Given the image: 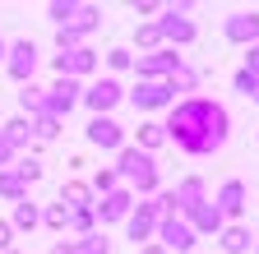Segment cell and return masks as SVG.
<instances>
[{
    "instance_id": "obj_16",
    "label": "cell",
    "mask_w": 259,
    "mask_h": 254,
    "mask_svg": "<svg viewBox=\"0 0 259 254\" xmlns=\"http://www.w3.org/2000/svg\"><path fill=\"white\" fill-rule=\"evenodd\" d=\"M185 227H190L194 236H218L227 222H222V213L213 208V199H204L199 208H190V213H185Z\"/></svg>"
},
{
    "instance_id": "obj_36",
    "label": "cell",
    "mask_w": 259,
    "mask_h": 254,
    "mask_svg": "<svg viewBox=\"0 0 259 254\" xmlns=\"http://www.w3.org/2000/svg\"><path fill=\"white\" fill-rule=\"evenodd\" d=\"M14 171H19L23 185H37V180H42V162H37V157H23V162H14Z\"/></svg>"
},
{
    "instance_id": "obj_2",
    "label": "cell",
    "mask_w": 259,
    "mask_h": 254,
    "mask_svg": "<svg viewBox=\"0 0 259 254\" xmlns=\"http://www.w3.org/2000/svg\"><path fill=\"white\" fill-rule=\"evenodd\" d=\"M116 180H130V194H144V199H153L157 189H162L157 162H153L148 153H139L135 143H125V148L116 153Z\"/></svg>"
},
{
    "instance_id": "obj_44",
    "label": "cell",
    "mask_w": 259,
    "mask_h": 254,
    "mask_svg": "<svg viewBox=\"0 0 259 254\" xmlns=\"http://www.w3.org/2000/svg\"><path fill=\"white\" fill-rule=\"evenodd\" d=\"M5 46H10V42H5V37H0V65H5Z\"/></svg>"
},
{
    "instance_id": "obj_46",
    "label": "cell",
    "mask_w": 259,
    "mask_h": 254,
    "mask_svg": "<svg viewBox=\"0 0 259 254\" xmlns=\"http://www.w3.org/2000/svg\"><path fill=\"white\" fill-rule=\"evenodd\" d=\"M254 254H259V236H254Z\"/></svg>"
},
{
    "instance_id": "obj_17",
    "label": "cell",
    "mask_w": 259,
    "mask_h": 254,
    "mask_svg": "<svg viewBox=\"0 0 259 254\" xmlns=\"http://www.w3.org/2000/svg\"><path fill=\"white\" fill-rule=\"evenodd\" d=\"M171 199H176V217H185L190 208H199V204L208 199V185H204L199 176H185V180L171 189Z\"/></svg>"
},
{
    "instance_id": "obj_38",
    "label": "cell",
    "mask_w": 259,
    "mask_h": 254,
    "mask_svg": "<svg viewBox=\"0 0 259 254\" xmlns=\"http://www.w3.org/2000/svg\"><path fill=\"white\" fill-rule=\"evenodd\" d=\"M5 249H14V227L0 217V254H5Z\"/></svg>"
},
{
    "instance_id": "obj_25",
    "label": "cell",
    "mask_w": 259,
    "mask_h": 254,
    "mask_svg": "<svg viewBox=\"0 0 259 254\" xmlns=\"http://www.w3.org/2000/svg\"><path fill=\"white\" fill-rule=\"evenodd\" d=\"M0 199H10V204L28 199V185L19 180V171H14V167H5V171H0Z\"/></svg>"
},
{
    "instance_id": "obj_8",
    "label": "cell",
    "mask_w": 259,
    "mask_h": 254,
    "mask_svg": "<svg viewBox=\"0 0 259 254\" xmlns=\"http://www.w3.org/2000/svg\"><path fill=\"white\" fill-rule=\"evenodd\" d=\"M51 70L60 74V79H88V74H97V51L93 46H79V51H60L56 60H51Z\"/></svg>"
},
{
    "instance_id": "obj_34",
    "label": "cell",
    "mask_w": 259,
    "mask_h": 254,
    "mask_svg": "<svg viewBox=\"0 0 259 254\" xmlns=\"http://www.w3.org/2000/svg\"><path fill=\"white\" fill-rule=\"evenodd\" d=\"M56 134H60V120H56V116H37V120H32V139L47 143V139H56Z\"/></svg>"
},
{
    "instance_id": "obj_31",
    "label": "cell",
    "mask_w": 259,
    "mask_h": 254,
    "mask_svg": "<svg viewBox=\"0 0 259 254\" xmlns=\"http://www.w3.org/2000/svg\"><path fill=\"white\" fill-rule=\"evenodd\" d=\"M107 70H111V79H116L120 70H135V51H125V46H111V51H107Z\"/></svg>"
},
{
    "instance_id": "obj_47",
    "label": "cell",
    "mask_w": 259,
    "mask_h": 254,
    "mask_svg": "<svg viewBox=\"0 0 259 254\" xmlns=\"http://www.w3.org/2000/svg\"><path fill=\"white\" fill-rule=\"evenodd\" d=\"M5 254H23V249H5Z\"/></svg>"
},
{
    "instance_id": "obj_27",
    "label": "cell",
    "mask_w": 259,
    "mask_h": 254,
    "mask_svg": "<svg viewBox=\"0 0 259 254\" xmlns=\"http://www.w3.org/2000/svg\"><path fill=\"white\" fill-rule=\"evenodd\" d=\"M74 10H79V0H51V5H47V14L56 19V28H70L74 23Z\"/></svg>"
},
{
    "instance_id": "obj_24",
    "label": "cell",
    "mask_w": 259,
    "mask_h": 254,
    "mask_svg": "<svg viewBox=\"0 0 259 254\" xmlns=\"http://www.w3.org/2000/svg\"><path fill=\"white\" fill-rule=\"evenodd\" d=\"M0 134H5V139H10V148L19 153V148H28V139H32V120H28V116H14Z\"/></svg>"
},
{
    "instance_id": "obj_23",
    "label": "cell",
    "mask_w": 259,
    "mask_h": 254,
    "mask_svg": "<svg viewBox=\"0 0 259 254\" xmlns=\"http://www.w3.org/2000/svg\"><path fill=\"white\" fill-rule=\"evenodd\" d=\"M167 92H171V97H176V92H185V97H199V70L181 65V70L167 79Z\"/></svg>"
},
{
    "instance_id": "obj_10",
    "label": "cell",
    "mask_w": 259,
    "mask_h": 254,
    "mask_svg": "<svg viewBox=\"0 0 259 254\" xmlns=\"http://www.w3.org/2000/svg\"><path fill=\"white\" fill-rule=\"evenodd\" d=\"M157 208H153V199H144V204H135L130 208V217H125V236L135 240V245H148L153 240V231H157Z\"/></svg>"
},
{
    "instance_id": "obj_13",
    "label": "cell",
    "mask_w": 259,
    "mask_h": 254,
    "mask_svg": "<svg viewBox=\"0 0 259 254\" xmlns=\"http://www.w3.org/2000/svg\"><path fill=\"white\" fill-rule=\"evenodd\" d=\"M88 143L102 153H120L125 148V125H116L111 116H93L88 120Z\"/></svg>"
},
{
    "instance_id": "obj_4",
    "label": "cell",
    "mask_w": 259,
    "mask_h": 254,
    "mask_svg": "<svg viewBox=\"0 0 259 254\" xmlns=\"http://www.w3.org/2000/svg\"><path fill=\"white\" fill-rule=\"evenodd\" d=\"M181 65H185V56L171 51V46H157V51H148V56H135V74H139V83H167Z\"/></svg>"
},
{
    "instance_id": "obj_42",
    "label": "cell",
    "mask_w": 259,
    "mask_h": 254,
    "mask_svg": "<svg viewBox=\"0 0 259 254\" xmlns=\"http://www.w3.org/2000/svg\"><path fill=\"white\" fill-rule=\"evenodd\" d=\"M139 254H167V249H162L157 240H148V245H139Z\"/></svg>"
},
{
    "instance_id": "obj_5",
    "label": "cell",
    "mask_w": 259,
    "mask_h": 254,
    "mask_svg": "<svg viewBox=\"0 0 259 254\" xmlns=\"http://www.w3.org/2000/svg\"><path fill=\"white\" fill-rule=\"evenodd\" d=\"M93 116H111L120 102H125V88H120V79H111V74H102V79H93L88 83V92L79 97Z\"/></svg>"
},
{
    "instance_id": "obj_32",
    "label": "cell",
    "mask_w": 259,
    "mask_h": 254,
    "mask_svg": "<svg viewBox=\"0 0 259 254\" xmlns=\"http://www.w3.org/2000/svg\"><path fill=\"white\" fill-rule=\"evenodd\" d=\"M65 231H74V236H93V231H97L93 208H79V213H70V227H65Z\"/></svg>"
},
{
    "instance_id": "obj_3",
    "label": "cell",
    "mask_w": 259,
    "mask_h": 254,
    "mask_svg": "<svg viewBox=\"0 0 259 254\" xmlns=\"http://www.w3.org/2000/svg\"><path fill=\"white\" fill-rule=\"evenodd\" d=\"M157 33H162V46H171V51L190 46L194 37H199V28H194V19H190V5H167L162 19H157Z\"/></svg>"
},
{
    "instance_id": "obj_9",
    "label": "cell",
    "mask_w": 259,
    "mask_h": 254,
    "mask_svg": "<svg viewBox=\"0 0 259 254\" xmlns=\"http://www.w3.org/2000/svg\"><path fill=\"white\" fill-rule=\"evenodd\" d=\"M245 199H250V194H245V180L232 176V180H222V185H218L213 208L222 213V222H241V217H245Z\"/></svg>"
},
{
    "instance_id": "obj_18",
    "label": "cell",
    "mask_w": 259,
    "mask_h": 254,
    "mask_svg": "<svg viewBox=\"0 0 259 254\" xmlns=\"http://www.w3.org/2000/svg\"><path fill=\"white\" fill-rule=\"evenodd\" d=\"M218 245H222V254H250L254 249V231L245 227V222H227V227L218 231Z\"/></svg>"
},
{
    "instance_id": "obj_35",
    "label": "cell",
    "mask_w": 259,
    "mask_h": 254,
    "mask_svg": "<svg viewBox=\"0 0 259 254\" xmlns=\"http://www.w3.org/2000/svg\"><path fill=\"white\" fill-rule=\"evenodd\" d=\"M88 189H93V199H102V194H111V189H120V180H116V171H97Z\"/></svg>"
},
{
    "instance_id": "obj_30",
    "label": "cell",
    "mask_w": 259,
    "mask_h": 254,
    "mask_svg": "<svg viewBox=\"0 0 259 254\" xmlns=\"http://www.w3.org/2000/svg\"><path fill=\"white\" fill-rule=\"evenodd\" d=\"M83 37H88V33H83V28H74V23H70V28H56V46H60V51H79Z\"/></svg>"
},
{
    "instance_id": "obj_45",
    "label": "cell",
    "mask_w": 259,
    "mask_h": 254,
    "mask_svg": "<svg viewBox=\"0 0 259 254\" xmlns=\"http://www.w3.org/2000/svg\"><path fill=\"white\" fill-rule=\"evenodd\" d=\"M250 102H259V88H254V97H250Z\"/></svg>"
},
{
    "instance_id": "obj_15",
    "label": "cell",
    "mask_w": 259,
    "mask_h": 254,
    "mask_svg": "<svg viewBox=\"0 0 259 254\" xmlns=\"http://www.w3.org/2000/svg\"><path fill=\"white\" fill-rule=\"evenodd\" d=\"M130 102H135V111H167L176 97L167 92V83H135V92H125Z\"/></svg>"
},
{
    "instance_id": "obj_14",
    "label": "cell",
    "mask_w": 259,
    "mask_h": 254,
    "mask_svg": "<svg viewBox=\"0 0 259 254\" xmlns=\"http://www.w3.org/2000/svg\"><path fill=\"white\" fill-rule=\"evenodd\" d=\"M79 97H83V88L74 79H56V88H47V116L65 120V116L79 107Z\"/></svg>"
},
{
    "instance_id": "obj_40",
    "label": "cell",
    "mask_w": 259,
    "mask_h": 254,
    "mask_svg": "<svg viewBox=\"0 0 259 254\" xmlns=\"http://www.w3.org/2000/svg\"><path fill=\"white\" fill-rule=\"evenodd\" d=\"M245 70H250V74H259V42H254V46H245Z\"/></svg>"
},
{
    "instance_id": "obj_29",
    "label": "cell",
    "mask_w": 259,
    "mask_h": 254,
    "mask_svg": "<svg viewBox=\"0 0 259 254\" xmlns=\"http://www.w3.org/2000/svg\"><path fill=\"white\" fill-rule=\"evenodd\" d=\"M135 42H139V51H144V56H148V51H157V46H162L157 23H139V28H135Z\"/></svg>"
},
{
    "instance_id": "obj_37",
    "label": "cell",
    "mask_w": 259,
    "mask_h": 254,
    "mask_svg": "<svg viewBox=\"0 0 259 254\" xmlns=\"http://www.w3.org/2000/svg\"><path fill=\"white\" fill-rule=\"evenodd\" d=\"M232 88H236V92H245V97H254V88H259V74H250V70L241 65V70H236V79H232Z\"/></svg>"
},
{
    "instance_id": "obj_21",
    "label": "cell",
    "mask_w": 259,
    "mask_h": 254,
    "mask_svg": "<svg viewBox=\"0 0 259 254\" xmlns=\"http://www.w3.org/2000/svg\"><path fill=\"white\" fill-rule=\"evenodd\" d=\"M10 227H14V236H19V231H32V227H42V208L32 204V199H19L14 213H10Z\"/></svg>"
},
{
    "instance_id": "obj_43",
    "label": "cell",
    "mask_w": 259,
    "mask_h": 254,
    "mask_svg": "<svg viewBox=\"0 0 259 254\" xmlns=\"http://www.w3.org/2000/svg\"><path fill=\"white\" fill-rule=\"evenodd\" d=\"M51 254H70V240H56V245H51Z\"/></svg>"
},
{
    "instance_id": "obj_22",
    "label": "cell",
    "mask_w": 259,
    "mask_h": 254,
    "mask_svg": "<svg viewBox=\"0 0 259 254\" xmlns=\"http://www.w3.org/2000/svg\"><path fill=\"white\" fill-rule=\"evenodd\" d=\"M135 139H139L135 148L153 157V153H157L162 143H167V130H162V120H144V125H139V130H135Z\"/></svg>"
},
{
    "instance_id": "obj_33",
    "label": "cell",
    "mask_w": 259,
    "mask_h": 254,
    "mask_svg": "<svg viewBox=\"0 0 259 254\" xmlns=\"http://www.w3.org/2000/svg\"><path fill=\"white\" fill-rule=\"evenodd\" d=\"M74 28H83V33L102 28V10H97V5H79V10H74Z\"/></svg>"
},
{
    "instance_id": "obj_28",
    "label": "cell",
    "mask_w": 259,
    "mask_h": 254,
    "mask_svg": "<svg viewBox=\"0 0 259 254\" xmlns=\"http://www.w3.org/2000/svg\"><path fill=\"white\" fill-rule=\"evenodd\" d=\"M42 227L65 231V227H70V208H65V204H47V208H42Z\"/></svg>"
},
{
    "instance_id": "obj_7",
    "label": "cell",
    "mask_w": 259,
    "mask_h": 254,
    "mask_svg": "<svg viewBox=\"0 0 259 254\" xmlns=\"http://www.w3.org/2000/svg\"><path fill=\"white\" fill-rule=\"evenodd\" d=\"M153 236H157V245L167 249V254H194V240H199V236L185 227V217H162Z\"/></svg>"
},
{
    "instance_id": "obj_12",
    "label": "cell",
    "mask_w": 259,
    "mask_h": 254,
    "mask_svg": "<svg viewBox=\"0 0 259 254\" xmlns=\"http://www.w3.org/2000/svg\"><path fill=\"white\" fill-rule=\"evenodd\" d=\"M222 37L232 46H254L259 42V10H241L232 19H222Z\"/></svg>"
},
{
    "instance_id": "obj_11",
    "label": "cell",
    "mask_w": 259,
    "mask_h": 254,
    "mask_svg": "<svg viewBox=\"0 0 259 254\" xmlns=\"http://www.w3.org/2000/svg\"><path fill=\"white\" fill-rule=\"evenodd\" d=\"M130 208H135V194L120 185V189H111V194H102V199L93 204V222L111 227V222H125V217H130Z\"/></svg>"
},
{
    "instance_id": "obj_41",
    "label": "cell",
    "mask_w": 259,
    "mask_h": 254,
    "mask_svg": "<svg viewBox=\"0 0 259 254\" xmlns=\"http://www.w3.org/2000/svg\"><path fill=\"white\" fill-rule=\"evenodd\" d=\"M135 14H139V19H148V14H157V5H153V0H139V5H135Z\"/></svg>"
},
{
    "instance_id": "obj_19",
    "label": "cell",
    "mask_w": 259,
    "mask_h": 254,
    "mask_svg": "<svg viewBox=\"0 0 259 254\" xmlns=\"http://www.w3.org/2000/svg\"><path fill=\"white\" fill-rule=\"evenodd\" d=\"M56 204H65L70 213H79V208H93L97 199H93V189H88L83 180H65V185H60V199H56Z\"/></svg>"
},
{
    "instance_id": "obj_1",
    "label": "cell",
    "mask_w": 259,
    "mask_h": 254,
    "mask_svg": "<svg viewBox=\"0 0 259 254\" xmlns=\"http://www.w3.org/2000/svg\"><path fill=\"white\" fill-rule=\"evenodd\" d=\"M167 143H176L181 153L190 157H208L227 143V134H232V116H227L222 102L213 97H181L167 107Z\"/></svg>"
},
{
    "instance_id": "obj_20",
    "label": "cell",
    "mask_w": 259,
    "mask_h": 254,
    "mask_svg": "<svg viewBox=\"0 0 259 254\" xmlns=\"http://www.w3.org/2000/svg\"><path fill=\"white\" fill-rule=\"evenodd\" d=\"M19 111H23L28 120L47 116V88H37V83H23V88H19Z\"/></svg>"
},
{
    "instance_id": "obj_26",
    "label": "cell",
    "mask_w": 259,
    "mask_h": 254,
    "mask_svg": "<svg viewBox=\"0 0 259 254\" xmlns=\"http://www.w3.org/2000/svg\"><path fill=\"white\" fill-rule=\"evenodd\" d=\"M70 254H111V240H107L102 231H93V236H83V240H70Z\"/></svg>"
},
{
    "instance_id": "obj_6",
    "label": "cell",
    "mask_w": 259,
    "mask_h": 254,
    "mask_svg": "<svg viewBox=\"0 0 259 254\" xmlns=\"http://www.w3.org/2000/svg\"><path fill=\"white\" fill-rule=\"evenodd\" d=\"M32 70H37V46H32L28 37L10 42V46H5V74L23 88V83H32Z\"/></svg>"
},
{
    "instance_id": "obj_39",
    "label": "cell",
    "mask_w": 259,
    "mask_h": 254,
    "mask_svg": "<svg viewBox=\"0 0 259 254\" xmlns=\"http://www.w3.org/2000/svg\"><path fill=\"white\" fill-rule=\"evenodd\" d=\"M5 167H14V148H10L5 134H0V171H5Z\"/></svg>"
}]
</instances>
